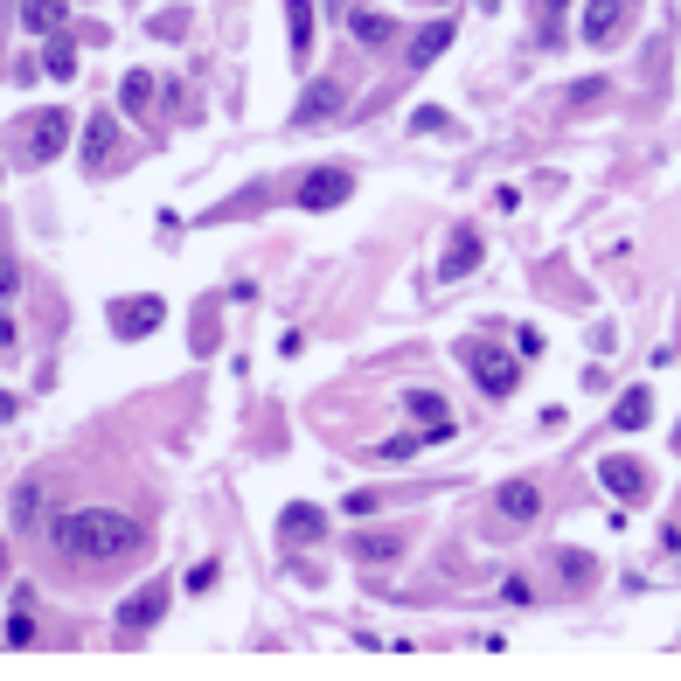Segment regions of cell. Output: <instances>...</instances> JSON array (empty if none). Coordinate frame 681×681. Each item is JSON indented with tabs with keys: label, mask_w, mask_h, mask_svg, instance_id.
I'll use <instances>...</instances> for the list:
<instances>
[{
	"label": "cell",
	"mask_w": 681,
	"mask_h": 681,
	"mask_svg": "<svg viewBox=\"0 0 681 681\" xmlns=\"http://www.w3.org/2000/svg\"><path fill=\"white\" fill-rule=\"evenodd\" d=\"M668 549H681V515H675V522H668Z\"/></svg>",
	"instance_id": "26"
},
{
	"label": "cell",
	"mask_w": 681,
	"mask_h": 681,
	"mask_svg": "<svg viewBox=\"0 0 681 681\" xmlns=\"http://www.w3.org/2000/svg\"><path fill=\"white\" fill-rule=\"evenodd\" d=\"M56 549L63 556H84V563H112V556H133L139 549V522L119 508H77L56 522Z\"/></svg>",
	"instance_id": "1"
},
{
	"label": "cell",
	"mask_w": 681,
	"mask_h": 681,
	"mask_svg": "<svg viewBox=\"0 0 681 681\" xmlns=\"http://www.w3.org/2000/svg\"><path fill=\"white\" fill-rule=\"evenodd\" d=\"M334 202H348V167H313L306 181H299V209H334Z\"/></svg>",
	"instance_id": "4"
},
{
	"label": "cell",
	"mask_w": 681,
	"mask_h": 681,
	"mask_svg": "<svg viewBox=\"0 0 681 681\" xmlns=\"http://www.w3.org/2000/svg\"><path fill=\"white\" fill-rule=\"evenodd\" d=\"M417 445H424V438H383V445H376V459H410V452H417Z\"/></svg>",
	"instance_id": "23"
},
{
	"label": "cell",
	"mask_w": 681,
	"mask_h": 681,
	"mask_svg": "<svg viewBox=\"0 0 681 681\" xmlns=\"http://www.w3.org/2000/svg\"><path fill=\"white\" fill-rule=\"evenodd\" d=\"M348 28H355V35H362L369 49H383V42H397V21H383V14H355Z\"/></svg>",
	"instance_id": "19"
},
{
	"label": "cell",
	"mask_w": 681,
	"mask_h": 681,
	"mask_svg": "<svg viewBox=\"0 0 681 681\" xmlns=\"http://www.w3.org/2000/svg\"><path fill=\"white\" fill-rule=\"evenodd\" d=\"M459 362L473 369V383H480L487 397H508V390H515V355H508V348H494V341H459Z\"/></svg>",
	"instance_id": "3"
},
{
	"label": "cell",
	"mask_w": 681,
	"mask_h": 681,
	"mask_svg": "<svg viewBox=\"0 0 681 681\" xmlns=\"http://www.w3.org/2000/svg\"><path fill=\"white\" fill-rule=\"evenodd\" d=\"M0 292H14V265H0Z\"/></svg>",
	"instance_id": "28"
},
{
	"label": "cell",
	"mask_w": 681,
	"mask_h": 681,
	"mask_svg": "<svg viewBox=\"0 0 681 681\" xmlns=\"http://www.w3.org/2000/svg\"><path fill=\"white\" fill-rule=\"evenodd\" d=\"M536 7H543V28L556 35V14H563V0H536Z\"/></svg>",
	"instance_id": "25"
},
{
	"label": "cell",
	"mask_w": 681,
	"mask_h": 681,
	"mask_svg": "<svg viewBox=\"0 0 681 681\" xmlns=\"http://www.w3.org/2000/svg\"><path fill=\"white\" fill-rule=\"evenodd\" d=\"M119 98H126L133 112H146V98H153V77H146V70H126V91H119Z\"/></svg>",
	"instance_id": "22"
},
{
	"label": "cell",
	"mask_w": 681,
	"mask_h": 681,
	"mask_svg": "<svg viewBox=\"0 0 681 681\" xmlns=\"http://www.w3.org/2000/svg\"><path fill=\"white\" fill-rule=\"evenodd\" d=\"M28 640H35V619L14 612V619H7V647H28Z\"/></svg>",
	"instance_id": "24"
},
{
	"label": "cell",
	"mask_w": 681,
	"mask_h": 681,
	"mask_svg": "<svg viewBox=\"0 0 681 681\" xmlns=\"http://www.w3.org/2000/svg\"><path fill=\"white\" fill-rule=\"evenodd\" d=\"M445 42H452V21H431V28L410 42V63H438V49H445Z\"/></svg>",
	"instance_id": "18"
},
{
	"label": "cell",
	"mask_w": 681,
	"mask_h": 681,
	"mask_svg": "<svg viewBox=\"0 0 681 681\" xmlns=\"http://www.w3.org/2000/svg\"><path fill=\"white\" fill-rule=\"evenodd\" d=\"M348 549H355L362 563H390V556H397V549H404V543H397V536H355V543H348Z\"/></svg>",
	"instance_id": "20"
},
{
	"label": "cell",
	"mask_w": 681,
	"mask_h": 681,
	"mask_svg": "<svg viewBox=\"0 0 681 681\" xmlns=\"http://www.w3.org/2000/svg\"><path fill=\"white\" fill-rule=\"evenodd\" d=\"M598 480H605L612 494H626V501H640V494H647V466H640V459H605V466H598Z\"/></svg>",
	"instance_id": "9"
},
{
	"label": "cell",
	"mask_w": 681,
	"mask_h": 681,
	"mask_svg": "<svg viewBox=\"0 0 681 681\" xmlns=\"http://www.w3.org/2000/svg\"><path fill=\"white\" fill-rule=\"evenodd\" d=\"M160 612H167V584H146V591H133V598L119 605V633H146V626H160Z\"/></svg>",
	"instance_id": "7"
},
{
	"label": "cell",
	"mask_w": 681,
	"mask_h": 681,
	"mask_svg": "<svg viewBox=\"0 0 681 681\" xmlns=\"http://www.w3.org/2000/svg\"><path fill=\"white\" fill-rule=\"evenodd\" d=\"M501 515H508V522H536V515H543V494H536L529 480H515V487H501Z\"/></svg>",
	"instance_id": "12"
},
{
	"label": "cell",
	"mask_w": 681,
	"mask_h": 681,
	"mask_svg": "<svg viewBox=\"0 0 681 681\" xmlns=\"http://www.w3.org/2000/svg\"><path fill=\"white\" fill-rule=\"evenodd\" d=\"M42 70H49V77H70V70H77V49H70V35H56V42H49Z\"/></svg>",
	"instance_id": "21"
},
{
	"label": "cell",
	"mask_w": 681,
	"mask_h": 681,
	"mask_svg": "<svg viewBox=\"0 0 681 681\" xmlns=\"http://www.w3.org/2000/svg\"><path fill=\"white\" fill-rule=\"evenodd\" d=\"M647 417H654V397H647V390H626L619 410H612V424H619V431H640Z\"/></svg>",
	"instance_id": "17"
},
{
	"label": "cell",
	"mask_w": 681,
	"mask_h": 681,
	"mask_svg": "<svg viewBox=\"0 0 681 681\" xmlns=\"http://www.w3.org/2000/svg\"><path fill=\"white\" fill-rule=\"evenodd\" d=\"M278 536H285V543H320V536H327V515L299 501V508H285V515H278Z\"/></svg>",
	"instance_id": "10"
},
{
	"label": "cell",
	"mask_w": 681,
	"mask_h": 681,
	"mask_svg": "<svg viewBox=\"0 0 681 681\" xmlns=\"http://www.w3.org/2000/svg\"><path fill=\"white\" fill-rule=\"evenodd\" d=\"M63 21H70L63 0H28V7H21V28H35V35H49V28H63Z\"/></svg>",
	"instance_id": "15"
},
{
	"label": "cell",
	"mask_w": 681,
	"mask_h": 681,
	"mask_svg": "<svg viewBox=\"0 0 681 681\" xmlns=\"http://www.w3.org/2000/svg\"><path fill=\"white\" fill-rule=\"evenodd\" d=\"M410 417H424V424H431L424 438H452V417H445V404H438L431 390H410Z\"/></svg>",
	"instance_id": "13"
},
{
	"label": "cell",
	"mask_w": 681,
	"mask_h": 681,
	"mask_svg": "<svg viewBox=\"0 0 681 681\" xmlns=\"http://www.w3.org/2000/svg\"><path fill=\"white\" fill-rule=\"evenodd\" d=\"M160 320H167V306H160L153 292H146V299H119V306H112V327H119L126 341H139V334H153Z\"/></svg>",
	"instance_id": "6"
},
{
	"label": "cell",
	"mask_w": 681,
	"mask_h": 681,
	"mask_svg": "<svg viewBox=\"0 0 681 681\" xmlns=\"http://www.w3.org/2000/svg\"><path fill=\"white\" fill-rule=\"evenodd\" d=\"M285 35H292V56L313 49V7L306 0H285Z\"/></svg>",
	"instance_id": "14"
},
{
	"label": "cell",
	"mask_w": 681,
	"mask_h": 681,
	"mask_svg": "<svg viewBox=\"0 0 681 681\" xmlns=\"http://www.w3.org/2000/svg\"><path fill=\"white\" fill-rule=\"evenodd\" d=\"M63 146H70V112H63V105H42V112L14 133V160L42 167V160H63Z\"/></svg>",
	"instance_id": "2"
},
{
	"label": "cell",
	"mask_w": 681,
	"mask_h": 681,
	"mask_svg": "<svg viewBox=\"0 0 681 681\" xmlns=\"http://www.w3.org/2000/svg\"><path fill=\"white\" fill-rule=\"evenodd\" d=\"M112 153H119V119L98 112V119L84 126V167H112Z\"/></svg>",
	"instance_id": "8"
},
{
	"label": "cell",
	"mask_w": 681,
	"mask_h": 681,
	"mask_svg": "<svg viewBox=\"0 0 681 681\" xmlns=\"http://www.w3.org/2000/svg\"><path fill=\"white\" fill-rule=\"evenodd\" d=\"M473 265H480V237H473V230H459V237H452V251H445V278H466Z\"/></svg>",
	"instance_id": "16"
},
{
	"label": "cell",
	"mask_w": 681,
	"mask_h": 681,
	"mask_svg": "<svg viewBox=\"0 0 681 681\" xmlns=\"http://www.w3.org/2000/svg\"><path fill=\"white\" fill-rule=\"evenodd\" d=\"M7 341H14V320H7V313H0V348H7Z\"/></svg>",
	"instance_id": "27"
},
{
	"label": "cell",
	"mask_w": 681,
	"mask_h": 681,
	"mask_svg": "<svg viewBox=\"0 0 681 681\" xmlns=\"http://www.w3.org/2000/svg\"><path fill=\"white\" fill-rule=\"evenodd\" d=\"M633 7H640V0H591V7H584V42H591V49H605V42L633 21Z\"/></svg>",
	"instance_id": "5"
},
{
	"label": "cell",
	"mask_w": 681,
	"mask_h": 681,
	"mask_svg": "<svg viewBox=\"0 0 681 681\" xmlns=\"http://www.w3.org/2000/svg\"><path fill=\"white\" fill-rule=\"evenodd\" d=\"M334 105H341V84H313V91L299 98L292 126H320V119H334Z\"/></svg>",
	"instance_id": "11"
}]
</instances>
